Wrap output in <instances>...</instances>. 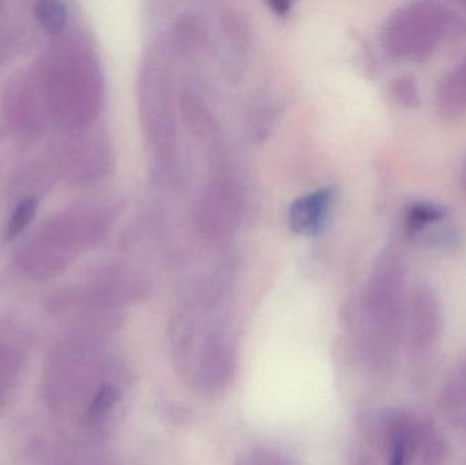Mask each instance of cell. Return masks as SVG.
<instances>
[{
	"instance_id": "obj_1",
	"label": "cell",
	"mask_w": 466,
	"mask_h": 465,
	"mask_svg": "<svg viewBox=\"0 0 466 465\" xmlns=\"http://www.w3.org/2000/svg\"><path fill=\"white\" fill-rule=\"evenodd\" d=\"M451 21V11L441 3H410L396 11L388 22L386 46L400 59L423 62L437 51Z\"/></svg>"
},
{
	"instance_id": "obj_2",
	"label": "cell",
	"mask_w": 466,
	"mask_h": 465,
	"mask_svg": "<svg viewBox=\"0 0 466 465\" xmlns=\"http://www.w3.org/2000/svg\"><path fill=\"white\" fill-rule=\"evenodd\" d=\"M405 278L401 262L389 257L380 264L367 292L366 308L372 347L378 358L393 355L404 328Z\"/></svg>"
},
{
	"instance_id": "obj_3",
	"label": "cell",
	"mask_w": 466,
	"mask_h": 465,
	"mask_svg": "<svg viewBox=\"0 0 466 465\" xmlns=\"http://www.w3.org/2000/svg\"><path fill=\"white\" fill-rule=\"evenodd\" d=\"M408 325L410 343L416 349H426L437 341L442 329V310L437 294L430 287H418L410 295Z\"/></svg>"
},
{
	"instance_id": "obj_4",
	"label": "cell",
	"mask_w": 466,
	"mask_h": 465,
	"mask_svg": "<svg viewBox=\"0 0 466 465\" xmlns=\"http://www.w3.org/2000/svg\"><path fill=\"white\" fill-rule=\"evenodd\" d=\"M331 193L326 188L307 194L290 207L289 226L296 234L315 237L322 231L330 209Z\"/></svg>"
},
{
	"instance_id": "obj_5",
	"label": "cell",
	"mask_w": 466,
	"mask_h": 465,
	"mask_svg": "<svg viewBox=\"0 0 466 465\" xmlns=\"http://www.w3.org/2000/svg\"><path fill=\"white\" fill-rule=\"evenodd\" d=\"M437 108L448 119L466 114V57L454 66L441 82L437 92Z\"/></svg>"
},
{
	"instance_id": "obj_6",
	"label": "cell",
	"mask_w": 466,
	"mask_h": 465,
	"mask_svg": "<svg viewBox=\"0 0 466 465\" xmlns=\"http://www.w3.org/2000/svg\"><path fill=\"white\" fill-rule=\"evenodd\" d=\"M442 411L454 428L466 433V362L454 371L443 389Z\"/></svg>"
},
{
	"instance_id": "obj_7",
	"label": "cell",
	"mask_w": 466,
	"mask_h": 465,
	"mask_svg": "<svg viewBox=\"0 0 466 465\" xmlns=\"http://www.w3.org/2000/svg\"><path fill=\"white\" fill-rule=\"evenodd\" d=\"M0 332V401L18 379L24 365V344L21 339Z\"/></svg>"
},
{
	"instance_id": "obj_8",
	"label": "cell",
	"mask_w": 466,
	"mask_h": 465,
	"mask_svg": "<svg viewBox=\"0 0 466 465\" xmlns=\"http://www.w3.org/2000/svg\"><path fill=\"white\" fill-rule=\"evenodd\" d=\"M416 450L420 452L423 465H440L445 460L446 453H448L446 441L431 420H420Z\"/></svg>"
},
{
	"instance_id": "obj_9",
	"label": "cell",
	"mask_w": 466,
	"mask_h": 465,
	"mask_svg": "<svg viewBox=\"0 0 466 465\" xmlns=\"http://www.w3.org/2000/svg\"><path fill=\"white\" fill-rule=\"evenodd\" d=\"M119 400V388L112 382H103L87 401L86 411H85L87 422L93 423V425L103 422L111 414L112 409L117 406Z\"/></svg>"
},
{
	"instance_id": "obj_10",
	"label": "cell",
	"mask_w": 466,
	"mask_h": 465,
	"mask_svg": "<svg viewBox=\"0 0 466 465\" xmlns=\"http://www.w3.org/2000/svg\"><path fill=\"white\" fill-rule=\"evenodd\" d=\"M35 16L49 32L62 29L66 21V7L56 2H40L35 5Z\"/></svg>"
},
{
	"instance_id": "obj_11",
	"label": "cell",
	"mask_w": 466,
	"mask_h": 465,
	"mask_svg": "<svg viewBox=\"0 0 466 465\" xmlns=\"http://www.w3.org/2000/svg\"><path fill=\"white\" fill-rule=\"evenodd\" d=\"M35 210H37V202L33 198L25 199L16 207L15 212H14L10 223H8L7 229H5L7 239H13L19 232L24 231L25 227L32 221Z\"/></svg>"
},
{
	"instance_id": "obj_12",
	"label": "cell",
	"mask_w": 466,
	"mask_h": 465,
	"mask_svg": "<svg viewBox=\"0 0 466 465\" xmlns=\"http://www.w3.org/2000/svg\"><path fill=\"white\" fill-rule=\"evenodd\" d=\"M396 90L400 100L404 101L408 106H413L418 101V89L410 79H400Z\"/></svg>"
},
{
	"instance_id": "obj_13",
	"label": "cell",
	"mask_w": 466,
	"mask_h": 465,
	"mask_svg": "<svg viewBox=\"0 0 466 465\" xmlns=\"http://www.w3.org/2000/svg\"><path fill=\"white\" fill-rule=\"evenodd\" d=\"M255 465H289L287 461L282 460L279 456L271 455V453L263 452L258 453L255 458Z\"/></svg>"
},
{
	"instance_id": "obj_14",
	"label": "cell",
	"mask_w": 466,
	"mask_h": 465,
	"mask_svg": "<svg viewBox=\"0 0 466 465\" xmlns=\"http://www.w3.org/2000/svg\"><path fill=\"white\" fill-rule=\"evenodd\" d=\"M49 465H73V463H70V461L68 460H63V459H59V458H56V459H54V461H52L51 464Z\"/></svg>"
},
{
	"instance_id": "obj_15",
	"label": "cell",
	"mask_w": 466,
	"mask_h": 465,
	"mask_svg": "<svg viewBox=\"0 0 466 465\" xmlns=\"http://www.w3.org/2000/svg\"><path fill=\"white\" fill-rule=\"evenodd\" d=\"M462 187H464V191L466 194V164L464 166V171H462Z\"/></svg>"
}]
</instances>
